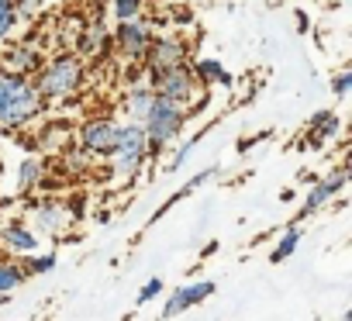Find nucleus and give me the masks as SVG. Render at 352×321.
I'll list each match as a JSON object with an SVG mask.
<instances>
[{
    "label": "nucleus",
    "mask_w": 352,
    "mask_h": 321,
    "mask_svg": "<svg viewBox=\"0 0 352 321\" xmlns=\"http://www.w3.org/2000/svg\"><path fill=\"white\" fill-rule=\"evenodd\" d=\"M42 245V235H35V228L21 225V221H8L0 228V249L11 259H32Z\"/></svg>",
    "instance_id": "nucleus-8"
},
{
    "label": "nucleus",
    "mask_w": 352,
    "mask_h": 321,
    "mask_svg": "<svg viewBox=\"0 0 352 321\" xmlns=\"http://www.w3.org/2000/svg\"><path fill=\"white\" fill-rule=\"evenodd\" d=\"M159 294H162V280H159V276H152V280H145V287L138 290L135 304H148V300H155Z\"/></svg>",
    "instance_id": "nucleus-24"
},
{
    "label": "nucleus",
    "mask_w": 352,
    "mask_h": 321,
    "mask_svg": "<svg viewBox=\"0 0 352 321\" xmlns=\"http://www.w3.org/2000/svg\"><path fill=\"white\" fill-rule=\"evenodd\" d=\"M118 131H121V124L114 118H107V114L87 118L80 124V148L90 152V155H104L107 159L114 152V145H118Z\"/></svg>",
    "instance_id": "nucleus-6"
},
{
    "label": "nucleus",
    "mask_w": 352,
    "mask_h": 321,
    "mask_svg": "<svg viewBox=\"0 0 352 321\" xmlns=\"http://www.w3.org/2000/svg\"><path fill=\"white\" fill-rule=\"evenodd\" d=\"M297 28L307 32V14H304V11H297Z\"/></svg>",
    "instance_id": "nucleus-27"
},
{
    "label": "nucleus",
    "mask_w": 352,
    "mask_h": 321,
    "mask_svg": "<svg viewBox=\"0 0 352 321\" xmlns=\"http://www.w3.org/2000/svg\"><path fill=\"white\" fill-rule=\"evenodd\" d=\"M338 321H352V311H345V314H342V318H338Z\"/></svg>",
    "instance_id": "nucleus-28"
},
{
    "label": "nucleus",
    "mask_w": 352,
    "mask_h": 321,
    "mask_svg": "<svg viewBox=\"0 0 352 321\" xmlns=\"http://www.w3.org/2000/svg\"><path fill=\"white\" fill-rule=\"evenodd\" d=\"M107 159H111V170H114L118 180H131V177L145 166V159H148L145 128H142L138 121L121 124V131H118V145H114V152H111Z\"/></svg>",
    "instance_id": "nucleus-3"
},
{
    "label": "nucleus",
    "mask_w": 352,
    "mask_h": 321,
    "mask_svg": "<svg viewBox=\"0 0 352 321\" xmlns=\"http://www.w3.org/2000/svg\"><path fill=\"white\" fill-rule=\"evenodd\" d=\"M42 177H45V163H42L38 155L21 159V166H18V190H21V194L35 190V187L42 184Z\"/></svg>",
    "instance_id": "nucleus-17"
},
{
    "label": "nucleus",
    "mask_w": 352,
    "mask_h": 321,
    "mask_svg": "<svg viewBox=\"0 0 352 321\" xmlns=\"http://www.w3.org/2000/svg\"><path fill=\"white\" fill-rule=\"evenodd\" d=\"M18 25V14H14V0H0V42H4Z\"/></svg>",
    "instance_id": "nucleus-22"
},
{
    "label": "nucleus",
    "mask_w": 352,
    "mask_h": 321,
    "mask_svg": "<svg viewBox=\"0 0 352 321\" xmlns=\"http://www.w3.org/2000/svg\"><path fill=\"white\" fill-rule=\"evenodd\" d=\"M104 42H107V25H104V18L94 14L90 25L83 28V35H76V45H80L83 56H97L104 49Z\"/></svg>",
    "instance_id": "nucleus-15"
},
{
    "label": "nucleus",
    "mask_w": 352,
    "mask_h": 321,
    "mask_svg": "<svg viewBox=\"0 0 352 321\" xmlns=\"http://www.w3.org/2000/svg\"><path fill=\"white\" fill-rule=\"evenodd\" d=\"M345 180H349V173H345V166L342 170H335V173H328V177H321L318 184H311V194H307V201H304V208L297 211V218L290 221V225H297V221H304V218H311V214H318L324 204H331V197L345 187Z\"/></svg>",
    "instance_id": "nucleus-9"
},
{
    "label": "nucleus",
    "mask_w": 352,
    "mask_h": 321,
    "mask_svg": "<svg viewBox=\"0 0 352 321\" xmlns=\"http://www.w3.org/2000/svg\"><path fill=\"white\" fill-rule=\"evenodd\" d=\"M42 93L28 76H11L0 73V128H18L28 124L42 111Z\"/></svg>",
    "instance_id": "nucleus-2"
},
{
    "label": "nucleus",
    "mask_w": 352,
    "mask_h": 321,
    "mask_svg": "<svg viewBox=\"0 0 352 321\" xmlns=\"http://www.w3.org/2000/svg\"><path fill=\"white\" fill-rule=\"evenodd\" d=\"M69 218H73V211H69V208H63L59 201H42V204H35V208H32L35 235H59V232H66Z\"/></svg>",
    "instance_id": "nucleus-13"
},
{
    "label": "nucleus",
    "mask_w": 352,
    "mask_h": 321,
    "mask_svg": "<svg viewBox=\"0 0 352 321\" xmlns=\"http://www.w3.org/2000/svg\"><path fill=\"white\" fill-rule=\"evenodd\" d=\"M184 63H187V45L180 38H169V35L152 38L145 56H142V66L148 69V76L162 73V69H173V66H184Z\"/></svg>",
    "instance_id": "nucleus-7"
},
{
    "label": "nucleus",
    "mask_w": 352,
    "mask_h": 321,
    "mask_svg": "<svg viewBox=\"0 0 352 321\" xmlns=\"http://www.w3.org/2000/svg\"><path fill=\"white\" fill-rule=\"evenodd\" d=\"M148 87H152L155 97H162V100H169L176 107H184V111L197 100V90H201V83H197V76H194V69L187 63L173 66V69H162V73H152Z\"/></svg>",
    "instance_id": "nucleus-5"
},
{
    "label": "nucleus",
    "mask_w": 352,
    "mask_h": 321,
    "mask_svg": "<svg viewBox=\"0 0 352 321\" xmlns=\"http://www.w3.org/2000/svg\"><path fill=\"white\" fill-rule=\"evenodd\" d=\"M211 294H214V283H211V280H197V283L176 287V290L166 297V304H162V321H173L176 314H184V311L197 307V304L208 300Z\"/></svg>",
    "instance_id": "nucleus-10"
},
{
    "label": "nucleus",
    "mask_w": 352,
    "mask_h": 321,
    "mask_svg": "<svg viewBox=\"0 0 352 321\" xmlns=\"http://www.w3.org/2000/svg\"><path fill=\"white\" fill-rule=\"evenodd\" d=\"M338 114H331V111H321V114H314L311 118V145H324L328 138H335L338 135Z\"/></svg>",
    "instance_id": "nucleus-18"
},
{
    "label": "nucleus",
    "mask_w": 352,
    "mask_h": 321,
    "mask_svg": "<svg viewBox=\"0 0 352 321\" xmlns=\"http://www.w3.org/2000/svg\"><path fill=\"white\" fill-rule=\"evenodd\" d=\"M28 280V273H25V266H21V259H11V256H0V297H8V294H14L21 283Z\"/></svg>",
    "instance_id": "nucleus-16"
},
{
    "label": "nucleus",
    "mask_w": 352,
    "mask_h": 321,
    "mask_svg": "<svg viewBox=\"0 0 352 321\" xmlns=\"http://www.w3.org/2000/svg\"><path fill=\"white\" fill-rule=\"evenodd\" d=\"M148 42H152V32H148V25H145L142 18H138V21H121V25L114 28V45H118V52H121L124 59H131V63H142Z\"/></svg>",
    "instance_id": "nucleus-11"
},
{
    "label": "nucleus",
    "mask_w": 352,
    "mask_h": 321,
    "mask_svg": "<svg viewBox=\"0 0 352 321\" xmlns=\"http://www.w3.org/2000/svg\"><path fill=\"white\" fill-rule=\"evenodd\" d=\"M349 90H352V73H349V69H345V73H338V76H335V80H331V93H335V97H338V100H342V97H345V93H349Z\"/></svg>",
    "instance_id": "nucleus-25"
},
{
    "label": "nucleus",
    "mask_w": 352,
    "mask_h": 321,
    "mask_svg": "<svg viewBox=\"0 0 352 321\" xmlns=\"http://www.w3.org/2000/svg\"><path fill=\"white\" fill-rule=\"evenodd\" d=\"M42 52L32 45V42H14L4 49V56H0V73H11V76H28V73H38L42 66Z\"/></svg>",
    "instance_id": "nucleus-12"
},
{
    "label": "nucleus",
    "mask_w": 352,
    "mask_h": 321,
    "mask_svg": "<svg viewBox=\"0 0 352 321\" xmlns=\"http://www.w3.org/2000/svg\"><path fill=\"white\" fill-rule=\"evenodd\" d=\"M194 69V76H197V83H232V76L225 73V66L221 63H214V59H201V63H194L190 66Z\"/></svg>",
    "instance_id": "nucleus-20"
},
{
    "label": "nucleus",
    "mask_w": 352,
    "mask_h": 321,
    "mask_svg": "<svg viewBox=\"0 0 352 321\" xmlns=\"http://www.w3.org/2000/svg\"><path fill=\"white\" fill-rule=\"evenodd\" d=\"M152 100H155V93H152V87L148 83H131L128 87V93H124V111H128V121H145V114H148V107H152Z\"/></svg>",
    "instance_id": "nucleus-14"
},
{
    "label": "nucleus",
    "mask_w": 352,
    "mask_h": 321,
    "mask_svg": "<svg viewBox=\"0 0 352 321\" xmlns=\"http://www.w3.org/2000/svg\"><path fill=\"white\" fill-rule=\"evenodd\" d=\"M194 145H197V142H187V145H180V152L173 155V163H169V170H180V166H184V159H190Z\"/></svg>",
    "instance_id": "nucleus-26"
},
{
    "label": "nucleus",
    "mask_w": 352,
    "mask_h": 321,
    "mask_svg": "<svg viewBox=\"0 0 352 321\" xmlns=\"http://www.w3.org/2000/svg\"><path fill=\"white\" fill-rule=\"evenodd\" d=\"M114 18L121 21H138L142 18V0H114Z\"/></svg>",
    "instance_id": "nucleus-21"
},
{
    "label": "nucleus",
    "mask_w": 352,
    "mask_h": 321,
    "mask_svg": "<svg viewBox=\"0 0 352 321\" xmlns=\"http://www.w3.org/2000/svg\"><path fill=\"white\" fill-rule=\"evenodd\" d=\"M83 73H87V66H83L80 52H59L38 66V76L32 83L42 93V100H63V97H73L80 90Z\"/></svg>",
    "instance_id": "nucleus-1"
},
{
    "label": "nucleus",
    "mask_w": 352,
    "mask_h": 321,
    "mask_svg": "<svg viewBox=\"0 0 352 321\" xmlns=\"http://www.w3.org/2000/svg\"><path fill=\"white\" fill-rule=\"evenodd\" d=\"M184 124H187V111H184V107H176V104L155 97L152 107H148V114H145V121H142L148 152H159V148H166L173 138H180Z\"/></svg>",
    "instance_id": "nucleus-4"
},
{
    "label": "nucleus",
    "mask_w": 352,
    "mask_h": 321,
    "mask_svg": "<svg viewBox=\"0 0 352 321\" xmlns=\"http://www.w3.org/2000/svg\"><path fill=\"white\" fill-rule=\"evenodd\" d=\"M56 269V256L49 252V256H35L28 266H25V273H35V276H42V273H52Z\"/></svg>",
    "instance_id": "nucleus-23"
},
{
    "label": "nucleus",
    "mask_w": 352,
    "mask_h": 321,
    "mask_svg": "<svg viewBox=\"0 0 352 321\" xmlns=\"http://www.w3.org/2000/svg\"><path fill=\"white\" fill-rule=\"evenodd\" d=\"M300 239H304L300 225H287V228H283V235H280V242H276V249L270 252V259H273V263H287V259L297 252Z\"/></svg>",
    "instance_id": "nucleus-19"
}]
</instances>
